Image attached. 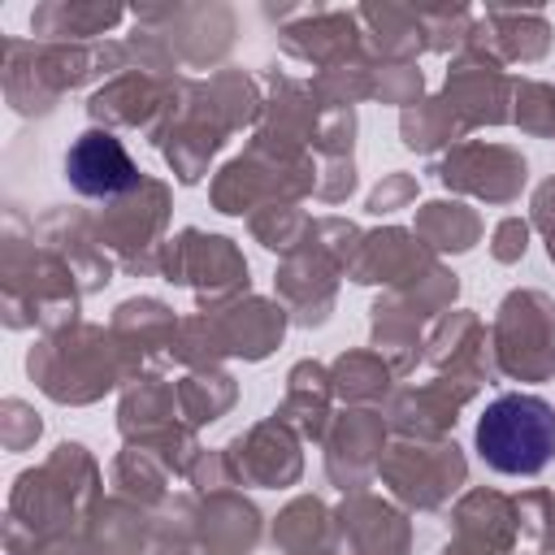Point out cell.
Segmentation results:
<instances>
[{"label":"cell","mask_w":555,"mask_h":555,"mask_svg":"<svg viewBox=\"0 0 555 555\" xmlns=\"http://www.w3.org/2000/svg\"><path fill=\"white\" fill-rule=\"evenodd\" d=\"M65 173L74 182L78 195H91V199H117L126 191L139 186V169L134 160L126 156L121 139L108 134V130H87L69 143L65 152Z\"/></svg>","instance_id":"cell-2"},{"label":"cell","mask_w":555,"mask_h":555,"mask_svg":"<svg viewBox=\"0 0 555 555\" xmlns=\"http://www.w3.org/2000/svg\"><path fill=\"white\" fill-rule=\"evenodd\" d=\"M477 455L507 477H533L555 455V408L542 395H499L477 421Z\"/></svg>","instance_id":"cell-1"}]
</instances>
